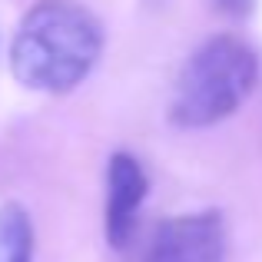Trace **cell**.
Masks as SVG:
<instances>
[{"label":"cell","mask_w":262,"mask_h":262,"mask_svg":"<svg viewBox=\"0 0 262 262\" xmlns=\"http://www.w3.org/2000/svg\"><path fill=\"white\" fill-rule=\"evenodd\" d=\"M259 57L246 40L216 33L183 63L169 100V120L179 129H206L229 120L256 90Z\"/></svg>","instance_id":"2"},{"label":"cell","mask_w":262,"mask_h":262,"mask_svg":"<svg viewBox=\"0 0 262 262\" xmlns=\"http://www.w3.org/2000/svg\"><path fill=\"white\" fill-rule=\"evenodd\" d=\"M216 7L229 17H246V13H252L256 0H216Z\"/></svg>","instance_id":"6"},{"label":"cell","mask_w":262,"mask_h":262,"mask_svg":"<svg viewBox=\"0 0 262 262\" xmlns=\"http://www.w3.org/2000/svg\"><path fill=\"white\" fill-rule=\"evenodd\" d=\"M103 53V27L77 0H40L24 13L10 43L20 86L63 96L90 77Z\"/></svg>","instance_id":"1"},{"label":"cell","mask_w":262,"mask_h":262,"mask_svg":"<svg viewBox=\"0 0 262 262\" xmlns=\"http://www.w3.org/2000/svg\"><path fill=\"white\" fill-rule=\"evenodd\" d=\"M149 179L136 156L113 153L106 163V209H103V232L113 249H123L133 236L136 212L146 199Z\"/></svg>","instance_id":"4"},{"label":"cell","mask_w":262,"mask_h":262,"mask_svg":"<svg viewBox=\"0 0 262 262\" xmlns=\"http://www.w3.org/2000/svg\"><path fill=\"white\" fill-rule=\"evenodd\" d=\"M33 256V229L24 206H0V262H30Z\"/></svg>","instance_id":"5"},{"label":"cell","mask_w":262,"mask_h":262,"mask_svg":"<svg viewBox=\"0 0 262 262\" xmlns=\"http://www.w3.org/2000/svg\"><path fill=\"white\" fill-rule=\"evenodd\" d=\"M143 262H226V229L216 209L173 216L156 229Z\"/></svg>","instance_id":"3"}]
</instances>
